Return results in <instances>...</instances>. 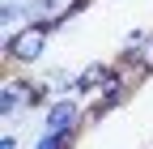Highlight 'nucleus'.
Listing matches in <instances>:
<instances>
[{
    "label": "nucleus",
    "mask_w": 153,
    "mask_h": 149,
    "mask_svg": "<svg viewBox=\"0 0 153 149\" xmlns=\"http://www.w3.org/2000/svg\"><path fill=\"white\" fill-rule=\"evenodd\" d=\"M26 26V4L22 0H0V30H17Z\"/></svg>",
    "instance_id": "obj_7"
},
{
    "label": "nucleus",
    "mask_w": 153,
    "mask_h": 149,
    "mask_svg": "<svg viewBox=\"0 0 153 149\" xmlns=\"http://www.w3.org/2000/svg\"><path fill=\"white\" fill-rule=\"evenodd\" d=\"M0 149H17V132H4V136H0Z\"/></svg>",
    "instance_id": "obj_8"
},
{
    "label": "nucleus",
    "mask_w": 153,
    "mask_h": 149,
    "mask_svg": "<svg viewBox=\"0 0 153 149\" xmlns=\"http://www.w3.org/2000/svg\"><path fill=\"white\" fill-rule=\"evenodd\" d=\"M72 145H76V132H51V128H43L30 149H72Z\"/></svg>",
    "instance_id": "obj_6"
},
{
    "label": "nucleus",
    "mask_w": 153,
    "mask_h": 149,
    "mask_svg": "<svg viewBox=\"0 0 153 149\" xmlns=\"http://www.w3.org/2000/svg\"><path fill=\"white\" fill-rule=\"evenodd\" d=\"M22 4H26V22H68V4H64V0H22Z\"/></svg>",
    "instance_id": "obj_5"
},
{
    "label": "nucleus",
    "mask_w": 153,
    "mask_h": 149,
    "mask_svg": "<svg viewBox=\"0 0 153 149\" xmlns=\"http://www.w3.org/2000/svg\"><path fill=\"white\" fill-rule=\"evenodd\" d=\"M60 30V22H26V26H17L4 34V60L13 68H30L38 64L47 55V43H51V34Z\"/></svg>",
    "instance_id": "obj_1"
},
{
    "label": "nucleus",
    "mask_w": 153,
    "mask_h": 149,
    "mask_svg": "<svg viewBox=\"0 0 153 149\" xmlns=\"http://www.w3.org/2000/svg\"><path fill=\"white\" fill-rule=\"evenodd\" d=\"M89 119H85V98L81 94H55L43 107V128L51 132H81Z\"/></svg>",
    "instance_id": "obj_2"
},
{
    "label": "nucleus",
    "mask_w": 153,
    "mask_h": 149,
    "mask_svg": "<svg viewBox=\"0 0 153 149\" xmlns=\"http://www.w3.org/2000/svg\"><path fill=\"white\" fill-rule=\"evenodd\" d=\"M30 94H34V81L26 77H4V85H0V119H17L22 111H30Z\"/></svg>",
    "instance_id": "obj_3"
},
{
    "label": "nucleus",
    "mask_w": 153,
    "mask_h": 149,
    "mask_svg": "<svg viewBox=\"0 0 153 149\" xmlns=\"http://www.w3.org/2000/svg\"><path fill=\"white\" fill-rule=\"evenodd\" d=\"M115 68H119V64H102V60L85 64L81 72H76V94H81V98H94V94H98V89L115 77Z\"/></svg>",
    "instance_id": "obj_4"
}]
</instances>
